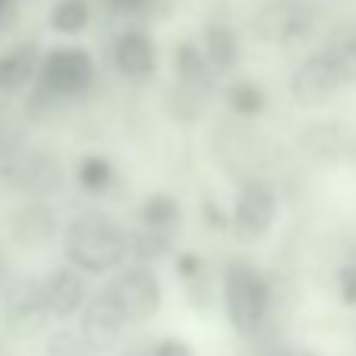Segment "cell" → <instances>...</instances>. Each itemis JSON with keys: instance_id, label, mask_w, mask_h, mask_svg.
I'll return each instance as SVG.
<instances>
[{"instance_id": "cell-23", "label": "cell", "mask_w": 356, "mask_h": 356, "mask_svg": "<svg viewBox=\"0 0 356 356\" xmlns=\"http://www.w3.org/2000/svg\"><path fill=\"white\" fill-rule=\"evenodd\" d=\"M337 296L343 306H356V265L347 262L337 268Z\"/></svg>"}, {"instance_id": "cell-3", "label": "cell", "mask_w": 356, "mask_h": 356, "mask_svg": "<svg viewBox=\"0 0 356 356\" xmlns=\"http://www.w3.org/2000/svg\"><path fill=\"white\" fill-rule=\"evenodd\" d=\"M95 57L88 47L79 44H57L47 47L38 67L35 88L57 101H76L95 86Z\"/></svg>"}, {"instance_id": "cell-7", "label": "cell", "mask_w": 356, "mask_h": 356, "mask_svg": "<svg viewBox=\"0 0 356 356\" xmlns=\"http://www.w3.org/2000/svg\"><path fill=\"white\" fill-rule=\"evenodd\" d=\"M108 287L114 290V296L120 300L129 325H142V322H148V318H155L164 306L161 277L155 275V268L148 262L120 265V268L111 275Z\"/></svg>"}, {"instance_id": "cell-21", "label": "cell", "mask_w": 356, "mask_h": 356, "mask_svg": "<svg viewBox=\"0 0 356 356\" xmlns=\"http://www.w3.org/2000/svg\"><path fill=\"white\" fill-rule=\"evenodd\" d=\"M227 108L240 117H262L268 111V92L256 79H236L227 86Z\"/></svg>"}, {"instance_id": "cell-4", "label": "cell", "mask_w": 356, "mask_h": 356, "mask_svg": "<svg viewBox=\"0 0 356 356\" xmlns=\"http://www.w3.org/2000/svg\"><path fill=\"white\" fill-rule=\"evenodd\" d=\"M318 26V10L309 0H265L252 16V35L268 47H293Z\"/></svg>"}, {"instance_id": "cell-11", "label": "cell", "mask_w": 356, "mask_h": 356, "mask_svg": "<svg viewBox=\"0 0 356 356\" xmlns=\"http://www.w3.org/2000/svg\"><path fill=\"white\" fill-rule=\"evenodd\" d=\"M7 234H10V240H13L19 249H26V252H38V249L51 246V243H54V236L60 234L57 211L51 209L47 202L32 199V202L19 205V209L10 215Z\"/></svg>"}, {"instance_id": "cell-12", "label": "cell", "mask_w": 356, "mask_h": 356, "mask_svg": "<svg viewBox=\"0 0 356 356\" xmlns=\"http://www.w3.org/2000/svg\"><path fill=\"white\" fill-rule=\"evenodd\" d=\"M114 70L129 82H145L158 70V44L142 29H123L111 47Z\"/></svg>"}, {"instance_id": "cell-6", "label": "cell", "mask_w": 356, "mask_h": 356, "mask_svg": "<svg viewBox=\"0 0 356 356\" xmlns=\"http://www.w3.org/2000/svg\"><path fill=\"white\" fill-rule=\"evenodd\" d=\"M0 312H3V325L10 334L16 337H35L47 328L51 322V309L44 300V284L38 275H19L3 287V300H0Z\"/></svg>"}, {"instance_id": "cell-24", "label": "cell", "mask_w": 356, "mask_h": 356, "mask_svg": "<svg viewBox=\"0 0 356 356\" xmlns=\"http://www.w3.org/2000/svg\"><path fill=\"white\" fill-rule=\"evenodd\" d=\"M177 275L183 277V281H199L202 275H205V262H202L199 252H177V262H174Z\"/></svg>"}, {"instance_id": "cell-29", "label": "cell", "mask_w": 356, "mask_h": 356, "mask_svg": "<svg viewBox=\"0 0 356 356\" xmlns=\"http://www.w3.org/2000/svg\"><path fill=\"white\" fill-rule=\"evenodd\" d=\"M277 356H290V353H277Z\"/></svg>"}, {"instance_id": "cell-14", "label": "cell", "mask_w": 356, "mask_h": 356, "mask_svg": "<svg viewBox=\"0 0 356 356\" xmlns=\"http://www.w3.org/2000/svg\"><path fill=\"white\" fill-rule=\"evenodd\" d=\"M44 51L38 41H16L0 54V92L3 95H19L35 86L38 79V67Z\"/></svg>"}, {"instance_id": "cell-16", "label": "cell", "mask_w": 356, "mask_h": 356, "mask_svg": "<svg viewBox=\"0 0 356 356\" xmlns=\"http://www.w3.org/2000/svg\"><path fill=\"white\" fill-rule=\"evenodd\" d=\"M183 209L180 199L170 193H148L145 199L139 202V224L142 227H155V230H170L180 224Z\"/></svg>"}, {"instance_id": "cell-17", "label": "cell", "mask_w": 356, "mask_h": 356, "mask_svg": "<svg viewBox=\"0 0 356 356\" xmlns=\"http://www.w3.org/2000/svg\"><path fill=\"white\" fill-rule=\"evenodd\" d=\"M174 252V236L170 230H155V227H136L129 230V256L136 262H161Z\"/></svg>"}, {"instance_id": "cell-18", "label": "cell", "mask_w": 356, "mask_h": 356, "mask_svg": "<svg viewBox=\"0 0 356 356\" xmlns=\"http://www.w3.org/2000/svg\"><path fill=\"white\" fill-rule=\"evenodd\" d=\"M92 22V3L88 0H54L47 10V26L57 35H82Z\"/></svg>"}, {"instance_id": "cell-28", "label": "cell", "mask_w": 356, "mask_h": 356, "mask_svg": "<svg viewBox=\"0 0 356 356\" xmlns=\"http://www.w3.org/2000/svg\"><path fill=\"white\" fill-rule=\"evenodd\" d=\"M129 356H145V353H129ZM148 356H152V353H148Z\"/></svg>"}, {"instance_id": "cell-15", "label": "cell", "mask_w": 356, "mask_h": 356, "mask_svg": "<svg viewBox=\"0 0 356 356\" xmlns=\"http://www.w3.org/2000/svg\"><path fill=\"white\" fill-rule=\"evenodd\" d=\"M199 44H202V51L209 54L211 67H215L218 73H230V70H236L240 54H243V44H240V35H236V29L230 26V22L209 19L205 26H202Z\"/></svg>"}, {"instance_id": "cell-13", "label": "cell", "mask_w": 356, "mask_h": 356, "mask_svg": "<svg viewBox=\"0 0 356 356\" xmlns=\"http://www.w3.org/2000/svg\"><path fill=\"white\" fill-rule=\"evenodd\" d=\"M174 73H177V86H183L202 101H209L218 88V70L211 67L209 54L193 38H183L174 47Z\"/></svg>"}, {"instance_id": "cell-5", "label": "cell", "mask_w": 356, "mask_h": 356, "mask_svg": "<svg viewBox=\"0 0 356 356\" xmlns=\"http://www.w3.org/2000/svg\"><path fill=\"white\" fill-rule=\"evenodd\" d=\"M281 218V199L268 180L249 177L236 186L234 202H230V227L240 240L259 243L271 234L275 221Z\"/></svg>"}, {"instance_id": "cell-9", "label": "cell", "mask_w": 356, "mask_h": 356, "mask_svg": "<svg viewBox=\"0 0 356 356\" xmlns=\"http://www.w3.org/2000/svg\"><path fill=\"white\" fill-rule=\"evenodd\" d=\"M127 325H129L127 312H123L120 300L114 296V290H111L108 284L101 290H95L79 312V334L86 337L88 347H92L95 353L114 347V343L123 337V328H127Z\"/></svg>"}, {"instance_id": "cell-22", "label": "cell", "mask_w": 356, "mask_h": 356, "mask_svg": "<svg viewBox=\"0 0 356 356\" xmlns=\"http://www.w3.org/2000/svg\"><path fill=\"white\" fill-rule=\"evenodd\" d=\"M44 356H95V350L88 347V341L79 334V331L57 328V331L47 334Z\"/></svg>"}, {"instance_id": "cell-20", "label": "cell", "mask_w": 356, "mask_h": 356, "mask_svg": "<svg viewBox=\"0 0 356 356\" xmlns=\"http://www.w3.org/2000/svg\"><path fill=\"white\" fill-rule=\"evenodd\" d=\"M19 180H22V189H29L32 195H47L60 186V164L51 155H35L22 164Z\"/></svg>"}, {"instance_id": "cell-1", "label": "cell", "mask_w": 356, "mask_h": 356, "mask_svg": "<svg viewBox=\"0 0 356 356\" xmlns=\"http://www.w3.org/2000/svg\"><path fill=\"white\" fill-rule=\"evenodd\" d=\"M63 259L88 277L114 275L129 256V230L114 215L86 209L73 215L60 230Z\"/></svg>"}, {"instance_id": "cell-8", "label": "cell", "mask_w": 356, "mask_h": 356, "mask_svg": "<svg viewBox=\"0 0 356 356\" xmlns=\"http://www.w3.org/2000/svg\"><path fill=\"white\" fill-rule=\"evenodd\" d=\"M347 76L343 67L337 60V54L328 47L309 54L306 60H300L290 73V98L300 104V108H318L328 98H334L341 88H347Z\"/></svg>"}, {"instance_id": "cell-10", "label": "cell", "mask_w": 356, "mask_h": 356, "mask_svg": "<svg viewBox=\"0 0 356 356\" xmlns=\"http://www.w3.org/2000/svg\"><path fill=\"white\" fill-rule=\"evenodd\" d=\"M86 271H79L76 265H57L47 275H41V284H44V300L51 316L67 322V318H76L82 312V306L88 302L92 290H88Z\"/></svg>"}, {"instance_id": "cell-19", "label": "cell", "mask_w": 356, "mask_h": 356, "mask_svg": "<svg viewBox=\"0 0 356 356\" xmlns=\"http://www.w3.org/2000/svg\"><path fill=\"white\" fill-rule=\"evenodd\" d=\"M114 180H117V170H114V164H111V158H104V155L88 152V155H82L79 164H76V183H79V189H86L88 195H104L114 186Z\"/></svg>"}, {"instance_id": "cell-27", "label": "cell", "mask_w": 356, "mask_h": 356, "mask_svg": "<svg viewBox=\"0 0 356 356\" xmlns=\"http://www.w3.org/2000/svg\"><path fill=\"white\" fill-rule=\"evenodd\" d=\"M10 7H13V0H0V19L10 13Z\"/></svg>"}, {"instance_id": "cell-2", "label": "cell", "mask_w": 356, "mask_h": 356, "mask_svg": "<svg viewBox=\"0 0 356 356\" xmlns=\"http://www.w3.org/2000/svg\"><path fill=\"white\" fill-rule=\"evenodd\" d=\"M221 300H224V316H227L230 328L236 334L240 337L259 334L271 309L268 275L259 265L246 262V259H234V262H227L221 277Z\"/></svg>"}, {"instance_id": "cell-25", "label": "cell", "mask_w": 356, "mask_h": 356, "mask_svg": "<svg viewBox=\"0 0 356 356\" xmlns=\"http://www.w3.org/2000/svg\"><path fill=\"white\" fill-rule=\"evenodd\" d=\"M152 356H195V353L186 341H180V337H164V341L155 343Z\"/></svg>"}, {"instance_id": "cell-26", "label": "cell", "mask_w": 356, "mask_h": 356, "mask_svg": "<svg viewBox=\"0 0 356 356\" xmlns=\"http://www.w3.org/2000/svg\"><path fill=\"white\" fill-rule=\"evenodd\" d=\"M114 13H123V16H133V13H142V10L152 3V0H104Z\"/></svg>"}]
</instances>
